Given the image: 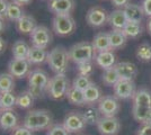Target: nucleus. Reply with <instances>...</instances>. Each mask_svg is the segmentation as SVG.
I'll return each mask as SVG.
<instances>
[{"mask_svg":"<svg viewBox=\"0 0 151 135\" xmlns=\"http://www.w3.org/2000/svg\"><path fill=\"white\" fill-rule=\"evenodd\" d=\"M23 125L33 132L47 131L53 125V115L46 109L29 110L24 117Z\"/></svg>","mask_w":151,"mask_h":135,"instance_id":"nucleus-1","label":"nucleus"},{"mask_svg":"<svg viewBox=\"0 0 151 135\" xmlns=\"http://www.w3.org/2000/svg\"><path fill=\"white\" fill-rule=\"evenodd\" d=\"M69 53L68 50L64 49L63 46H55L53 47L46 59V63L50 66V69L55 74L57 73H65L69 66Z\"/></svg>","mask_w":151,"mask_h":135,"instance_id":"nucleus-2","label":"nucleus"},{"mask_svg":"<svg viewBox=\"0 0 151 135\" xmlns=\"http://www.w3.org/2000/svg\"><path fill=\"white\" fill-rule=\"evenodd\" d=\"M70 86L69 78L65 73H57L50 79L46 87V95L53 100H60L67 96Z\"/></svg>","mask_w":151,"mask_h":135,"instance_id":"nucleus-3","label":"nucleus"},{"mask_svg":"<svg viewBox=\"0 0 151 135\" xmlns=\"http://www.w3.org/2000/svg\"><path fill=\"white\" fill-rule=\"evenodd\" d=\"M70 61H72L76 64H80L83 62L93 61L96 56V53L94 46L89 42H80L77 44L72 45L68 50Z\"/></svg>","mask_w":151,"mask_h":135,"instance_id":"nucleus-4","label":"nucleus"},{"mask_svg":"<svg viewBox=\"0 0 151 135\" xmlns=\"http://www.w3.org/2000/svg\"><path fill=\"white\" fill-rule=\"evenodd\" d=\"M52 28L58 36L71 35L76 29V21L71 15H54L52 19Z\"/></svg>","mask_w":151,"mask_h":135,"instance_id":"nucleus-5","label":"nucleus"},{"mask_svg":"<svg viewBox=\"0 0 151 135\" xmlns=\"http://www.w3.org/2000/svg\"><path fill=\"white\" fill-rule=\"evenodd\" d=\"M63 126L67 129L69 133H80L87 126L82 111L79 110H71L64 116Z\"/></svg>","mask_w":151,"mask_h":135,"instance_id":"nucleus-6","label":"nucleus"},{"mask_svg":"<svg viewBox=\"0 0 151 135\" xmlns=\"http://www.w3.org/2000/svg\"><path fill=\"white\" fill-rule=\"evenodd\" d=\"M29 36L32 45L41 49H47L53 41V36L50 29L43 25H37V27L32 32Z\"/></svg>","mask_w":151,"mask_h":135,"instance_id":"nucleus-7","label":"nucleus"},{"mask_svg":"<svg viewBox=\"0 0 151 135\" xmlns=\"http://www.w3.org/2000/svg\"><path fill=\"white\" fill-rule=\"evenodd\" d=\"M31 63L27 59L13 58L8 63V72L17 79H23L31 72Z\"/></svg>","mask_w":151,"mask_h":135,"instance_id":"nucleus-8","label":"nucleus"},{"mask_svg":"<svg viewBox=\"0 0 151 135\" xmlns=\"http://www.w3.org/2000/svg\"><path fill=\"white\" fill-rule=\"evenodd\" d=\"M98 109L101 116L113 117L120 111V103L115 96H103L98 101Z\"/></svg>","mask_w":151,"mask_h":135,"instance_id":"nucleus-9","label":"nucleus"},{"mask_svg":"<svg viewBox=\"0 0 151 135\" xmlns=\"http://www.w3.org/2000/svg\"><path fill=\"white\" fill-rule=\"evenodd\" d=\"M114 96L117 99H129L132 98L135 94V84L133 80H126V79H120L116 84L113 86Z\"/></svg>","mask_w":151,"mask_h":135,"instance_id":"nucleus-10","label":"nucleus"},{"mask_svg":"<svg viewBox=\"0 0 151 135\" xmlns=\"http://www.w3.org/2000/svg\"><path fill=\"white\" fill-rule=\"evenodd\" d=\"M108 15L103 7L96 6L90 8L86 14V21L91 27H101L107 23Z\"/></svg>","mask_w":151,"mask_h":135,"instance_id":"nucleus-11","label":"nucleus"},{"mask_svg":"<svg viewBox=\"0 0 151 135\" xmlns=\"http://www.w3.org/2000/svg\"><path fill=\"white\" fill-rule=\"evenodd\" d=\"M96 126L101 135H116L121 129V123L115 116L113 117L101 116Z\"/></svg>","mask_w":151,"mask_h":135,"instance_id":"nucleus-12","label":"nucleus"},{"mask_svg":"<svg viewBox=\"0 0 151 135\" xmlns=\"http://www.w3.org/2000/svg\"><path fill=\"white\" fill-rule=\"evenodd\" d=\"M75 0H49L47 8L53 15H71L75 10Z\"/></svg>","mask_w":151,"mask_h":135,"instance_id":"nucleus-13","label":"nucleus"},{"mask_svg":"<svg viewBox=\"0 0 151 135\" xmlns=\"http://www.w3.org/2000/svg\"><path fill=\"white\" fill-rule=\"evenodd\" d=\"M18 126V115L14 109H2L0 111V129L9 132Z\"/></svg>","mask_w":151,"mask_h":135,"instance_id":"nucleus-14","label":"nucleus"},{"mask_svg":"<svg viewBox=\"0 0 151 135\" xmlns=\"http://www.w3.org/2000/svg\"><path fill=\"white\" fill-rule=\"evenodd\" d=\"M51 78L49 77L47 72L44 71L43 69H34L32 70L28 76H27V81H28V86H33V87H42V88H46L49 81Z\"/></svg>","mask_w":151,"mask_h":135,"instance_id":"nucleus-15","label":"nucleus"},{"mask_svg":"<svg viewBox=\"0 0 151 135\" xmlns=\"http://www.w3.org/2000/svg\"><path fill=\"white\" fill-rule=\"evenodd\" d=\"M114 66H115V69L117 71L119 76H120V79L133 80L135 78V76L138 74V68L132 62L123 61V62L116 63Z\"/></svg>","mask_w":151,"mask_h":135,"instance_id":"nucleus-16","label":"nucleus"},{"mask_svg":"<svg viewBox=\"0 0 151 135\" xmlns=\"http://www.w3.org/2000/svg\"><path fill=\"white\" fill-rule=\"evenodd\" d=\"M95 62L98 66H101V69L107 70L109 68H113L114 65L116 64V56L112 50L97 52L96 56H95Z\"/></svg>","mask_w":151,"mask_h":135,"instance_id":"nucleus-17","label":"nucleus"},{"mask_svg":"<svg viewBox=\"0 0 151 135\" xmlns=\"http://www.w3.org/2000/svg\"><path fill=\"white\" fill-rule=\"evenodd\" d=\"M124 14L126 16L127 21H135V23H141L143 17H145V11L142 9L141 5L137 4H129L124 8Z\"/></svg>","mask_w":151,"mask_h":135,"instance_id":"nucleus-18","label":"nucleus"},{"mask_svg":"<svg viewBox=\"0 0 151 135\" xmlns=\"http://www.w3.org/2000/svg\"><path fill=\"white\" fill-rule=\"evenodd\" d=\"M37 27L36 20L31 15H24L18 21H16V28L20 34H25V35H31L32 32Z\"/></svg>","mask_w":151,"mask_h":135,"instance_id":"nucleus-19","label":"nucleus"},{"mask_svg":"<svg viewBox=\"0 0 151 135\" xmlns=\"http://www.w3.org/2000/svg\"><path fill=\"white\" fill-rule=\"evenodd\" d=\"M107 23L109 24V26L113 28V29H123L124 26L127 23L126 19V16L124 14L123 9H116L113 10L112 13L108 15V20Z\"/></svg>","mask_w":151,"mask_h":135,"instance_id":"nucleus-20","label":"nucleus"},{"mask_svg":"<svg viewBox=\"0 0 151 135\" xmlns=\"http://www.w3.org/2000/svg\"><path fill=\"white\" fill-rule=\"evenodd\" d=\"M91 44H93L96 52H103V51L112 50L108 33H105V32L97 33L94 36V39H93Z\"/></svg>","mask_w":151,"mask_h":135,"instance_id":"nucleus-21","label":"nucleus"},{"mask_svg":"<svg viewBox=\"0 0 151 135\" xmlns=\"http://www.w3.org/2000/svg\"><path fill=\"white\" fill-rule=\"evenodd\" d=\"M47 54H49V52L46 51V49H41V47H36V46L32 45L27 60L29 61L31 64H42V63L46 62Z\"/></svg>","mask_w":151,"mask_h":135,"instance_id":"nucleus-22","label":"nucleus"},{"mask_svg":"<svg viewBox=\"0 0 151 135\" xmlns=\"http://www.w3.org/2000/svg\"><path fill=\"white\" fill-rule=\"evenodd\" d=\"M132 115L133 118L141 124L151 123V107H140L133 105Z\"/></svg>","mask_w":151,"mask_h":135,"instance_id":"nucleus-23","label":"nucleus"},{"mask_svg":"<svg viewBox=\"0 0 151 135\" xmlns=\"http://www.w3.org/2000/svg\"><path fill=\"white\" fill-rule=\"evenodd\" d=\"M108 36H109V42H111L112 50L121 49L126 44L127 37L125 36V34L123 33L122 29H113V31L108 32Z\"/></svg>","mask_w":151,"mask_h":135,"instance_id":"nucleus-24","label":"nucleus"},{"mask_svg":"<svg viewBox=\"0 0 151 135\" xmlns=\"http://www.w3.org/2000/svg\"><path fill=\"white\" fill-rule=\"evenodd\" d=\"M133 105L140 107H151V92L147 89H139L132 97Z\"/></svg>","mask_w":151,"mask_h":135,"instance_id":"nucleus-25","label":"nucleus"},{"mask_svg":"<svg viewBox=\"0 0 151 135\" xmlns=\"http://www.w3.org/2000/svg\"><path fill=\"white\" fill-rule=\"evenodd\" d=\"M83 94H85V99H86L87 105H94L95 103H98L103 97L101 88L94 82L90 84L86 90H83Z\"/></svg>","mask_w":151,"mask_h":135,"instance_id":"nucleus-26","label":"nucleus"},{"mask_svg":"<svg viewBox=\"0 0 151 135\" xmlns=\"http://www.w3.org/2000/svg\"><path fill=\"white\" fill-rule=\"evenodd\" d=\"M67 98L69 100L70 104L75 105V106H85L86 104V99H85V94L83 91L80 89H77L75 87H70L68 92H67Z\"/></svg>","mask_w":151,"mask_h":135,"instance_id":"nucleus-27","label":"nucleus"},{"mask_svg":"<svg viewBox=\"0 0 151 135\" xmlns=\"http://www.w3.org/2000/svg\"><path fill=\"white\" fill-rule=\"evenodd\" d=\"M29 50H31V46L27 44L25 41L18 39L14 43L12 53H13L14 58L16 59H27Z\"/></svg>","mask_w":151,"mask_h":135,"instance_id":"nucleus-28","label":"nucleus"},{"mask_svg":"<svg viewBox=\"0 0 151 135\" xmlns=\"http://www.w3.org/2000/svg\"><path fill=\"white\" fill-rule=\"evenodd\" d=\"M82 115L85 117L87 125H97L101 117L98 107H95L93 105H88V107H86V109L82 111Z\"/></svg>","mask_w":151,"mask_h":135,"instance_id":"nucleus-29","label":"nucleus"},{"mask_svg":"<svg viewBox=\"0 0 151 135\" xmlns=\"http://www.w3.org/2000/svg\"><path fill=\"white\" fill-rule=\"evenodd\" d=\"M25 14H24V10H23V6L15 4L14 1H9L8 8H7V13H6V19L16 23Z\"/></svg>","mask_w":151,"mask_h":135,"instance_id":"nucleus-30","label":"nucleus"},{"mask_svg":"<svg viewBox=\"0 0 151 135\" xmlns=\"http://www.w3.org/2000/svg\"><path fill=\"white\" fill-rule=\"evenodd\" d=\"M15 89V78L9 72L0 73V94L12 92Z\"/></svg>","mask_w":151,"mask_h":135,"instance_id":"nucleus-31","label":"nucleus"},{"mask_svg":"<svg viewBox=\"0 0 151 135\" xmlns=\"http://www.w3.org/2000/svg\"><path fill=\"white\" fill-rule=\"evenodd\" d=\"M123 33L125 34L127 39H138L139 36L142 34V25L141 23H135V21H127L124 28L122 29Z\"/></svg>","mask_w":151,"mask_h":135,"instance_id":"nucleus-32","label":"nucleus"},{"mask_svg":"<svg viewBox=\"0 0 151 135\" xmlns=\"http://www.w3.org/2000/svg\"><path fill=\"white\" fill-rule=\"evenodd\" d=\"M119 80H120V76H119L117 71L115 69V66L109 68L107 70H104V73L101 76V81H103V84H105V86L113 87Z\"/></svg>","mask_w":151,"mask_h":135,"instance_id":"nucleus-33","label":"nucleus"},{"mask_svg":"<svg viewBox=\"0 0 151 135\" xmlns=\"http://www.w3.org/2000/svg\"><path fill=\"white\" fill-rule=\"evenodd\" d=\"M34 104V97L28 91H23L17 96L16 106L20 109H29Z\"/></svg>","mask_w":151,"mask_h":135,"instance_id":"nucleus-34","label":"nucleus"},{"mask_svg":"<svg viewBox=\"0 0 151 135\" xmlns=\"http://www.w3.org/2000/svg\"><path fill=\"white\" fill-rule=\"evenodd\" d=\"M0 100H1V105H2V109H13L16 106V101H17V96L12 92H4L0 94Z\"/></svg>","mask_w":151,"mask_h":135,"instance_id":"nucleus-35","label":"nucleus"},{"mask_svg":"<svg viewBox=\"0 0 151 135\" xmlns=\"http://www.w3.org/2000/svg\"><path fill=\"white\" fill-rule=\"evenodd\" d=\"M137 58L141 62H151V44L145 42L139 45L137 50Z\"/></svg>","mask_w":151,"mask_h":135,"instance_id":"nucleus-36","label":"nucleus"},{"mask_svg":"<svg viewBox=\"0 0 151 135\" xmlns=\"http://www.w3.org/2000/svg\"><path fill=\"white\" fill-rule=\"evenodd\" d=\"M91 84H93V81H91L90 77H86V76L78 74V76L73 79V81H72V87H75L77 89H80L83 91V90L87 89Z\"/></svg>","mask_w":151,"mask_h":135,"instance_id":"nucleus-37","label":"nucleus"},{"mask_svg":"<svg viewBox=\"0 0 151 135\" xmlns=\"http://www.w3.org/2000/svg\"><path fill=\"white\" fill-rule=\"evenodd\" d=\"M77 69H78V74L81 76H86V77H90L94 72V64L93 61L89 62H83L80 64H77Z\"/></svg>","mask_w":151,"mask_h":135,"instance_id":"nucleus-38","label":"nucleus"},{"mask_svg":"<svg viewBox=\"0 0 151 135\" xmlns=\"http://www.w3.org/2000/svg\"><path fill=\"white\" fill-rule=\"evenodd\" d=\"M46 135H70L67 129L63 126V124H53L50 129H47Z\"/></svg>","mask_w":151,"mask_h":135,"instance_id":"nucleus-39","label":"nucleus"},{"mask_svg":"<svg viewBox=\"0 0 151 135\" xmlns=\"http://www.w3.org/2000/svg\"><path fill=\"white\" fill-rule=\"evenodd\" d=\"M32 96L34 97V99H42L44 95L46 94V88H42V87H33V86H28V90H27Z\"/></svg>","mask_w":151,"mask_h":135,"instance_id":"nucleus-40","label":"nucleus"},{"mask_svg":"<svg viewBox=\"0 0 151 135\" xmlns=\"http://www.w3.org/2000/svg\"><path fill=\"white\" fill-rule=\"evenodd\" d=\"M13 135H33V131L27 129L24 125H18L13 131Z\"/></svg>","mask_w":151,"mask_h":135,"instance_id":"nucleus-41","label":"nucleus"},{"mask_svg":"<svg viewBox=\"0 0 151 135\" xmlns=\"http://www.w3.org/2000/svg\"><path fill=\"white\" fill-rule=\"evenodd\" d=\"M138 135H151V123L142 124L138 131Z\"/></svg>","mask_w":151,"mask_h":135,"instance_id":"nucleus-42","label":"nucleus"},{"mask_svg":"<svg viewBox=\"0 0 151 135\" xmlns=\"http://www.w3.org/2000/svg\"><path fill=\"white\" fill-rule=\"evenodd\" d=\"M142 9L145 11V15L151 18V0H142Z\"/></svg>","mask_w":151,"mask_h":135,"instance_id":"nucleus-43","label":"nucleus"},{"mask_svg":"<svg viewBox=\"0 0 151 135\" xmlns=\"http://www.w3.org/2000/svg\"><path fill=\"white\" fill-rule=\"evenodd\" d=\"M8 4H9L8 0H0V17H2V18H6Z\"/></svg>","mask_w":151,"mask_h":135,"instance_id":"nucleus-44","label":"nucleus"},{"mask_svg":"<svg viewBox=\"0 0 151 135\" xmlns=\"http://www.w3.org/2000/svg\"><path fill=\"white\" fill-rule=\"evenodd\" d=\"M111 1L115 7H122V8H124L126 5L130 4V0H111Z\"/></svg>","mask_w":151,"mask_h":135,"instance_id":"nucleus-45","label":"nucleus"},{"mask_svg":"<svg viewBox=\"0 0 151 135\" xmlns=\"http://www.w3.org/2000/svg\"><path fill=\"white\" fill-rule=\"evenodd\" d=\"M6 47H7L6 41L4 39L2 36H0V55H1V54H4V52L6 51Z\"/></svg>","mask_w":151,"mask_h":135,"instance_id":"nucleus-46","label":"nucleus"},{"mask_svg":"<svg viewBox=\"0 0 151 135\" xmlns=\"http://www.w3.org/2000/svg\"><path fill=\"white\" fill-rule=\"evenodd\" d=\"M15 4L17 5H20V6H26V5H29L33 0H12Z\"/></svg>","mask_w":151,"mask_h":135,"instance_id":"nucleus-47","label":"nucleus"},{"mask_svg":"<svg viewBox=\"0 0 151 135\" xmlns=\"http://www.w3.org/2000/svg\"><path fill=\"white\" fill-rule=\"evenodd\" d=\"M5 19L6 18H2V17H0V34L5 31V28H6V23H5Z\"/></svg>","mask_w":151,"mask_h":135,"instance_id":"nucleus-48","label":"nucleus"},{"mask_svg":"<svg viewBox=\"0 0 151 135\" xmlns=\"http://www.w3.org/2000/svg\"><path fill=\"white\" fill-rule=\"evenodd\" d=\"M147 28H148V32H149V34L151 35V18L148 20V23H147Z\"/></svg>","mask_w":151,"mask_h":135,"instance_id":"nucleus-49","label":"nucleus"},{"mask_svg":"<svg viewBox=\"0 0 151 135\" xmlns=\"http://www.w3.org/2000/svg\"><path fill=\"white\" fill-rule=\"evenodd\" d=\"M2 110V105H1V100H0V111Z\"/></svg>","mask_w":151,"mask_h":135,"instance_id":"nucleus-50","label":"nucleus"},{"mask_svg":"<svg viewBox=\"0 0 151 135\" xmlns=\"http://www.w3.org/2000/svg\"><path fill=\"white\" fill-rule=\"evenodd\" d=\"M78 135H83V134H78Z\"/></svg>","mask_w":151,"mask_h":135,"instance_id":"nucleus-51","label":"nucleus"}]
</instances>
